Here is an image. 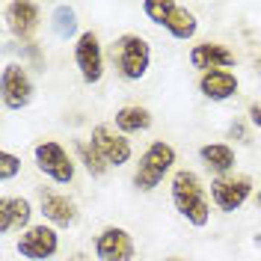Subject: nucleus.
Segmentation results:
<instances>
[{
  "instance_id": "nucleus-1",
  "label": "nucleus",
  "mask_w": 261,
  "mask_h": 261,
  "mask_svg": "<svg viewBox=\"0 0 261 261\" xmlns=\"http://www.w3.org/2000/svg\"><path fill=\"white\" fill-rule=\"evenodd\" d=\"M169 199L172 208L178 211L181 220H187L193 228H205L211 223V193L208 184L202 181V175L196 169H175L169 178Z\"/></svg>"
},
{
  "instance_id": "nucleus-2",
  "label": "nucleus",
  "mask_w": 261,
  "mask_h": 261,
  "mask_svg": "<svg viewBox=\"0 0 261 261\" xmlns=\"http://www.w3.org/2000/svg\"><path fill=\"white\" fill-rule=\"evenodd\" d=\"M175 163H178V151L172 143H166V140H151L146 146V151L140 154V161L134 166V187L140 190V193H151V190H158L161 187V181L169 175L172 178V172H175Z\"/></svg>"
},
{
  "instance_id": "nucleus-3",
  "label": "nucleus",
  "mask_w": 261,
  "mask_h": 261,
  "mask_svg": "<svg viewBox=\"0 0 261 261\" xmlns=\"http://www.w3.org/2000/svg\"><path fill=\"white\" fill-rule=\"evenodd\" d=\"M110 60L125 83H140L151 68V45L140 33H122L110 45Z\"/></svg>"
},
{
  "instance_id": "nucleus-4",
  "label": "nucleus",
  "mask_w": 261,
  "mask_h": 261,
  "mask_svg": "<svg viewBox=\"0 0 261 261\" xmlns=\"http://www.w3.org/2000/svg\"><path fill=\"white\" fill-rule=\"evenodd\" d=\"M143 12L151 24H158L178 42H190L199 33V18L193 15V9H187L184 3L175 0H146Z\"/></svg>"
},
{
  "instance_id": "nucleus-5",
  "label": "nucleus",
  "mask_w": 261,
  "mask_h": 261,
  "mask_svg": "<svg viewBox=\"0 0 261 261\" xmlns=\"http://www.w3.org/2000/svg\"><path fill=\"white\" fill-rule=\"evenodd\" d=\"M33 163H36V169L45 178L54 181V184H60V187H68L74 181V175H77L74 154L63 143H57V140H39L33 146Z\"/></svg>"
},
{
  "instance_id": "nucleus-6",
  "label": "nucleus",
  "mask_w": 261,
  "mask_h": 261,
  "mask_svg": "<svg viewBox=\"0 0 261 261\" xmlns=\"http://www.w3.org/2000/svg\"><path fill=\"white\" fill-rule=\"evenodd\" d=\"M0 98H3V107L15 110V113L27 110L33 104L36 81H33V74L27 71L24 63H15V60L3 63V68H0Z\"/></svg>"
},
{
  "instance_id": "nucleus-7",
  "label": "nucleus",
  "mask_w": 261,
  "mask_h": 261,
  "mask_svg": "<svg viewBox=\"0 0 261 261\" xmlns=\"http://www.w3.org/2000/svg\"><path fill=\"white\" fill-rule=\"evenodd\" d=\"M208 193H211L214 208L220 214H234L252 199L255 181H252V175H246V172H231V175H223V178H214L211 187H208Z\"/></svg>"
},
{
  "instance_id": "nucleus-8",
  "label": "nucleus",
  "mask_w": 261,
  "mask_h": 261,
  "mask_svg": "<svg viewBox=\"0 0 261 261\" xmlns=\"http://www.w3.org/2000/svg\"><path fill=\"white\" fill-rule=\"evenodd\" d=\"M74 65H77V74L86 86H95L104 81V45H101V36L95 30H83L74 39Z\"/></svg>"
},
{
  "instance_id": "nucleus-9",
  "label": "nucleus",
  "mask_w": 261,
  "mask_h": 261,
  "mask_svg": "<svg viewBox=\"0 0 261 261\" xmlns=\"http://www.w3.org/2000/svg\"><path fill=\"white\" fill-rule=\"evenodd\" d=\"M18 255L24 261H50L60 252V231L50 223H33L27 231H21L15 241Z\"/></svg>"
},
{
  "instance_id": "nucleus-10",
  "label": "nucleus",
  "mask_w": 261,
  "mask_h": 261,
  "mask_svg": "<svg viewBox=\"0 0 261 261\" xmlns=\"http://www.w3.org/2000/svg\"><path fill=\"white\" fill-rule=\"evenodd\" d=\"M3 15H6V30L12 33L21 45L36 42V33L42 27V6L36 0H9L3 3Z\"/></svg>"
},
{
  "instance_id": "nucleus-11",
  "label": "nucleus",
  "mask_w": 261,
  "mask_h": 261,
  "mask_svg": "<svg viewBox=\"0 0 261 261\" xmlns=\"http://www.w3.org/2000/svg\"><path fill=\"white\" fill-rule=\"evenodd\" d=\"M89 143H92V148L101 154V161L110 169H119V166L130 163V158H134L130 140L125 134H119L113 125H95L92 134H89Z\"/></svg>"
},
{
  "instance_id": "nucleus-12",
  "label": "nucleus",
  "mask_w": 261,
  "mask_h": 261,
  "mask_svg": "<svg viewBox=\"0 0 261 261\" xmlns=\"http://www.w3.org/2000/svg\"><path fill=\"white\" fill-rule=\"evenodd\" d=\"M98 261H134L137 258V241L125 226H104L92 241Z\"/></svg>"
},
{
  "instance_id": "nucleus-13",
  "label": "nucleus",
  "mask_w": 261,
  "mask_h": 261,
  "mask_svg": "<svg viewBox=\"0 0 261 261\" xmlns=\"http://www.w3.org/2000/svg\"><path fill=\"white\" fill-rule=\"evenodd\" d=\"M39 211L45 217V223H50L54 228H71L81 220L77 202L68 193L50 190V187H42V190H39Z\"/></svg>"
},
{
  "instance_id": "nucleus-14",
  "label": "nucleus",
  "mask_w": 261,
  "mask_h": 261,
  "mask_svg": "<svg viewBox=\"0 0 261 261\" xmlns=\"http://www.w3.org/2000/svg\"><path fill=\"white\" fill-rule=\"evenodd\" d=\"M187 60L193 65L199 74H205V71H217V68H234L238 65V57H234V50L223 45V42H199L190 48L187 54Z\"/></svg>"
},
{
  "instance_id": "nucleus-15",
  "label": "nucleus",
  "mask_w": 261,
  "mask_h": 261,
  "mask_svg": "<svg viewBox=\"0 0 261 261\" xmlns=\"http://www.w3.org/2000/svg\"><path fill=\"white\" fill-rule=\"evenodd\" d=\"M196 86H199V95L202 98L223 104V101H231V98L238 95L241 81H238L234 71H228V68H217V71H205V74H199V83H196Z\"/></svg>"
},
{
  "instance_id": "nucleus-16",
  "label": "nucleus",
  "mask_w": 261,
  "mask_h": 261,
  "mask_svg": "<svg viewBox=\"0 0 261 261\" xmlns=\"http://www.w3.org/2000/svg\"><path fill=\"white\" fill-rule=\"evenodd\" d=\"M33 202L24 196H0V234L27 231L33 226Z\"/></svg>"
},
{
  "instance_id": "nucleus-17",
  "label": "nucleus",
  "mask_w": 261,
  "mask_h": 261,
  "mask_svg": "<svg viewBox=\"0 0 261 261\" xmlns=\"http://www.w3.org/2000/svg\"><path fill=\"white\" fill-rule=\"evenodd\" d=\"M199 163L211 172L214 178H223V175H231L234 172L238 151L228 146V143H205V146H199Z\"/></svg>"
},
{
  "instance_id": "nucleus-18",
  "label": "nucleus",
  "mask_w": 261,
  "mask_h": 261,
  "mask_svg": "<svg viewBox=\"0 0 261 261\" xmlns=\"http://www.w3.org/2000/svg\"><path fill=\"white\" fill-rule=\"evenodd\" d=\"M151 122H154V116H151V110L146 104H125V107H119L113 113V128L119 134H125V137L148 130Z\"/></svg>"
},
{
  "instance_id": "nucleus-19",
  "label": "nucleus",
  "mask_w": 261,
  "mask_h": 261,
  "mask_svg": "<svg viewBox=\"0 0 261 261\" xmlns=\"http://www.w3.org/2000/svg\"><path fill=\"white\" fill-rule=\"evenodd\" d=\"M50 30L57 39H77L81 33H77V9L71 6V3H57L54 9H50Z\"/></svg>"
},
{
  "instance_id": "nucleus-20",
  "label": "nucleus",
  "mask_w": 261,
  "mask_h": 261,
  "mask_svg": "<svg viewBox=\"0 0 261 261\" xmlns=\"http://www.w3.org/2000/svg\"><path fill=\"white\" fill-rule=\"evenodd\" d=\"M74 161L81 163L92 178H104V175L110 172V166L101 161V154H98L95 148H92V143H86V140H77V143H74Z\"/></svg>"
},
{
  "instance_id": "nucleus-21",
  "label": "nucleus",
  "mask_w": 261,
  "mask_h": 261,
  "mask_svg": "<svg viewBox=\"0 0 261 261\" xmlns=\"http://www.w3.org/2000/svg\"><path fill=\"white\" fill-rule=\"evenodd\" d=\"M15 175H21V158L12 151H0V181L9 184Z\"/></svg>"
},
{
  "instance_id": "nucleus-22",
  "label": "nucleus",
  "mask_w": 261,
  "mask_h": 261,
  "mask_svg": "<svg viewBox=\"0 0 261 261\" xmlns=\"http://www.w3.org/2000/svg\"><path fill=\"white\" fill-rule=\"evenodd\" d=\"M21 63L27 65V68H36V71H45V54H42V48L36 45V42H30V45H21Z\"/></svg>"
},
{
  "instance_id": "nucleus-23",
  "label": "nucleus",
  "mask_w": 261,
  "mask_h": 261,
  "mask_svg": "<svg viewBox=\"0 0 261 261\" xmlns=\"http://www.w3.org/2000/svg\"><path fill=\"white\" fill-rule=\"evenodd\" d=\"M228 137H231V140L238 137V143H244V146H249V143H252V140H249V130H246V125L241 122V119H234V122L228 125Z\"/></svg>"
},
{
  "instance_id": "nucleus-24",
  "label": "nucleus",
  "mask_w": 261,
  "mask_h": 261,
  "mask_svg": "<svg viewBox=\"0 0 261 261\" xmlns=\"http://www.w3.org/2000/svg\"><path fill=\"white\" fill-rule=\"evenodd\" d=\"M246 119H249L252 128L261 130V101H249V104H246Z\"/></svg>"
},
{
  "instance_id": "nucleus-25",
  "label": "nucleus",
  "mask_w": 261,
  "mask_h": 261,
  "mask_svg": "<svg viewBox=\"0 0 261 261\" xmlns=\"http://www.w3.org/2000/svg\"><path fill=\"white\" fill-rule=\"evenodd\" d=\"M68 261H92V258H89L86 252H74V255H71V258H68Z\"/></svg>"
},
{
  "instance_id": "nucleus-26",
  "label": "nucleus",
  "mask_w": 261,
  "mask_h": 261,
  "mask_svg": "<svg viewBox=\"0 0 261 261\" xmlns=\"http://www.w3.org/2000/svg\"><path fill=\"white\" fill-rule=\"evenodd\" d=\"M252 202H255V208H258V211H261V190H258V193H255V196H252Z\"/></svg>"
},
{
  "instance_id": "nucleus-27",
  "label": "nucleus",
  "mask_w": 261,
  "mask_h": 261,
  "mask_svg": "<svg viewBox=\"0 0 261 261\" xmlns=\"http://www.w3.org/2000/svg\"><path fill=\"white\" fill-rule=\"evenodd\" d=\"M255 71L261 74V57H255Z\"/></svg>"
},
{
  "instance_id": "nucleus-28",
  "label": "nucleus",
  "mask_w": 261,
  "mask_h": 261,
  "mask_svg": "<svg viewBox=\"0 0 261 261\" xmlns=\"http://www.w3.org/2000/svg\"><path fill=\"white\" fill-rule=\"evenodd\" d=\"M166 261H187V258H181V255H169Z\"/></svg>"
},
{
  "instance_id": "nucleus-29",
  "label": "nucleus",
  "mask_w": 261,
  "mask_h": 261,
  "mask_svg": "<svg viewBox=\"0 0 261 261\" xmlns=\"http://www.w3.org/2000/svg\"><path fill=\"white\" fill-rule=\"evenodd\" d=\"M255 246H258V249H261V231H258V234H255Z\"/></svg>"
}]
</instances>
